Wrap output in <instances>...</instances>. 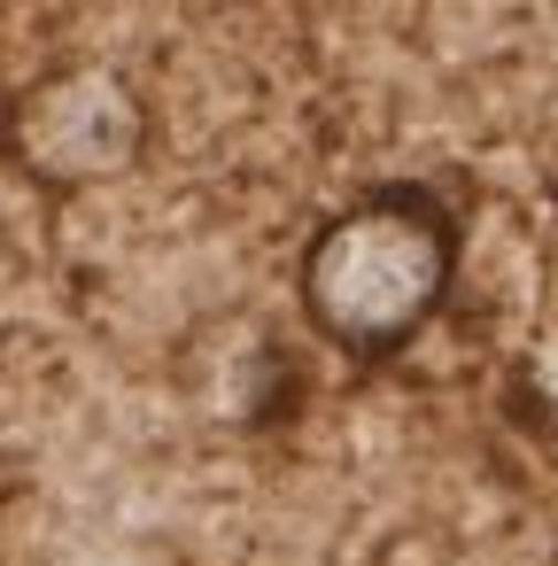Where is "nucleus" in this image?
<instances>
[{
    "label": "nucleus",
    "instance_id": "1",
    "mask_svg": "<svg viewBox=\"0 0 558 566\" xmlns=\"http://www.w3.org/2000/svg\"><path fill=\"white\" fill-rule=\"evenodd\" d=\"M450 280H457V218L434 187H372L341 202L295 264L303 318L357 365L411 349L450 303Z\"/></svg>",
    "mask_w": 558,
    "mask_h": 566
},
{
    "label": "nucleus",
    "instance_id": "2",
    "mask_svg": "<svg viewBox=\"0 0 558 566\" xmlns=\"http://www.w3.org/2000/svg\"><path fill=\"white\" fill-rule=\"evenodd\" d=\"M0 148L48 195H86V187H109V179L140 171L148 102L109 63H55L32 86H17L9 117H0Z\"/></svg>",
    "mask_w": 558,
    "mask_h": 566
}]
</instances>
